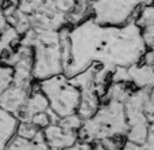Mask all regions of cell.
Returning a JSON list of instances; mask_svg holds the SVG:
<instances>
[{
	"instance_id": "cell-9",
	"label": "cell",
	"mask_w": 154,
	"mask_h": 150,
	"mask_svg": "<svg viewBox=\"0 0 154 150\" xmlns=\"http://www.w3.org/2000/svg\"><path fill=\"white\" fill-rule=\"evenodd\" d=\"M83 121H85L83 119L75 112V113H71V115L64 116V117H60L57 123L60 124L63 128H66V130L76 131V133H78L82 128V126H83Z\"/></svg>"
},
{
	"instance_id": "cell-7",
	"label": "cell",
	"mask_w": 154,
	"mask_h": 150,
	"mask_svg": "<svg viewBox=\"0 0 154 150\" xmlns=\"http://www.w3.org/2000/svg\"><path fill=\"white\" fill-rule=\"evenodd\" d=\"M48 109H49V100L42 93V90L30 92L23 109L18 115V119L19 120H30L33 115L38 112H45Z\"/></svg>"
},
{
	"instance_id": "cell-6",
	"label": "cell",
	"mask_w": 154,
	"mask_h": 150,
	"mask_svg": "<svg viewBox=\"0 0 154 150\" xmlns=\"http://www.w3.org/2000/svg\"><path fill=\"white\" fill-rule=\"evenodd\" d=\"M29 94H30L29 89L11 83L0 94V107L18 116L20 113V111L23 109Z\"/></svg>"
},
{
	"instance_id": "cell-10",
	"label": "cell",
	"mask_w": 154,
	"mask_h": 150,
	"mask_svg": "<svg viewBox=\"0 0 154 150\" xmlns=\"http://www.w3.org/2000/svg\"><path fill=\"white\" fill-rule=\"evenodd\" d=\"M40 130L41 128H38L32 120H19V124H18V128H17V134L26 139L33 141Z\"/></svg>"
},
{
	"instance_id": "cell-8",
	"label": "cell",
	"mask_w": 154,
	"mask_h": 150,
	"mask_svg": "<svg viewBox=\"0 0 154 150\" xmlns=\"http://www.w3.org/2000/svg\"><path fill=\"white\" fill-rule=\"evenodd\" d=\"M19 119L17 115L0 107V149H7L8 142L17 134Z\"/></svg>"
},
{
	"instance_id": "cell-11",
	"label": "cell",
	"mask_w": 154,
	"mask_h": 150,
	"mask_svg": "<svg viewBox=\"0 0 154 150\" xmlns=\"http://www.w3.org/2000/svg\"><path fill=\"white\" fill-rule=\"evenodd\" d=\"M14 68L6 63H0V94L12 83Z\"/></svg>"
},
{
	"instance_id": "cell-15",
	"label": "cell",
	"mask_w": 154,
	"mask_h": 150,
	"mask_svg": "<svg viewBox=\"0 0 154 150\" xmlns=\"http://www.w3.org/2000/svg\"><path fill=\"white\" fill-rule=\"evenodd\" d=\"M143 147L154 149V124H150V128H149V135H147V139H146V143L143 145Z\"/></svg>"
},
{
	"instance_id": "cell-16",
	"label": "cell",
	"mask_w": 154,
	"mask_h": 150,
	"mask_svg": "<svg viewBox=\"0 0 154 150\" xmlns=\"http://www.w3.org/2000/svg\"><path fill=\"white\" fill-rule=\"evenodd\" d=\"M7 26H8V20H7V17H6V14H4L3 8L0 7V33L3 32Z\"/></svg>"
},
{
	"instance_id": "cell-1",
	"label": "cell",
	"mask_w": 154,
	"mask_h": 150,
	"mask_svg": "<svg viewBox=\"0 0 154 150\" xmlns=\"http://www.w3.org/2000/svg\"><path fill=\"white\" fill-rule=\"evenodd\" d=\"M128 131L125 105L122 101H104L96 115L83 121L78 131L79 139L87 142L102 141L108 138H124Z\"/></svg>"
},
{
	"instance_id": "cell-12",
	"label": "cell",
	"mask_w": 154,
	"mask_h": 150,
	"mask_svg": "<svg viewBox=\"0 0 154 150\" xmlns=\"http://www.w3.org/2000/svg\"><path fill=\"white\" fill-rule=\"evenodd\" d=\"M7 149H38V146L30 139H26L23 136L15 134L7 145Z\"/></svg>"
},
{
	"instance_id": "cell-3",
	"label": "cell",
	"mask_w": 154,
	"mask_h": 150,
	"mask_svg": "<svg viewBox=\"0 0 154 150\" xmlns=\"http://www.w3.org/2000/svg\"><path fill=\"white\" fill-rule=\"evenodd\" d=\"M145 0H91L93 18L101 25L122 26L137 18Z\"/></svg>"
},
{
	"instance_id": "cell-13",
	"label": "cell",
	"mask_w": 154,
	"mask_h": 150,
	"mask_svg": "<svg viewBox=\"0 0 154 150\" xmlns=\"http://www.w3.org/2000/svg\"><path fill=\"white\" fill-rule=\"evenodd\" d=\"M30 120H32L38 128H41V130H44V128L48 127V126L52 123V119H51V115H49V112H48V111L35 113V115L32 116V119H30Z\"/></svg>"
},
{
	"instance_id": "cell-14",
	"label": "cell",
	"mask_w": 154,
	"mask_h": 150,
	"mask_svg": "<svg viewBox=\"0 0 154 150\" xmlns=\"http://www.w3.org/2000/svg\"><path fill=\"white\" fill-rule=\"evenodd\" d=\"M140 63L146 66H154V48H146L140 59Z\"/></svg>"
},
{
	"instance_id": "cell-4",
	"label": "cell",
	"mask_w": 154,
	"mask_h": 150,
	"mask_svg": "<svg viewBox=\"0 0 154 150\" xmlns=\"http://www.w3.org/2000/svg\"><path fill=\"white\" fill-rule=\"evenodd\" d=\"M64 63L61 56V45L59 42H44L35 40L33 42V77L37 81L63 74Z\"/></svg>"
},
{
	"instance_id": "cell-17",
	"label": "cell",
	"mask_w": 154,
	"mask_h": 150,
	"mask_svg": "<svg viewBox=\"0 0 154 150\" xmlns=\"http://www.w3.org/2000/svg\"><path fill=\"white\" fill-rule=\"evenodd\" d=\"M4 2H6V0H0V7H3V4H4Z\"/></svg>"
},
{
	"instance_id": "cell-5",
	"label": "cell",
	"mask_w": 154,
	"mask_h": 150,
	"mask_svg": "<svg viewBox=\"0 0 154 150\" xmlns=\"http://www.w3.org/2000/svg\"><path fill=\"white\" fill-rule=\"evenodd\" d=\"M44 134L51 149L72 147L79 141V134L76 131L66 130L59 123H51L48 127L44 128Z\"/></svg>"
},
{
	"instance_id": "cell-2",
	"label": "cell",
	"mask_w": 154,
	"mask_h": 150,
	"mask_svg": "<svg viewBox=\"0 0 154 150\" xmlns=\"http://www.w3.org/2000/svg\"><path fill=\"white\" fill-rule=\"evenodd\" d=\"M40 85L42 93L49 100V108L59 117H64L78 111L82 92L64 72L42 79Z\"/></svg>"
}]
</instances>
